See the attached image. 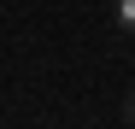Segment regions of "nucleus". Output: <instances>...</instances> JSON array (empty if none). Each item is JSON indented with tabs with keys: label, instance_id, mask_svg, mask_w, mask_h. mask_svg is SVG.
<instances>
[{
	"label": "nucleus",
	"instance_id": "nucleus-1",
	"mask_svg": "<svg viewBox=\"0 0 135 129\" xmlns=\"http://www.w3.org/2000/svg\"><path fill=\"white\" fill-rule=\"evenodd\" d=\"M112 12H118V29H129V35H135V0H118Z\"/></svg>",
	"mask_w": 135,
	"mask_h": 129
},
{
	"label": "nucleus",
	"instance_id": "nucleus-2",
	"mask_svg": "<svg viewBox=\"0 0 135 129\" xmlns=\"http://www.w3.org/2000/svg\"><path fill=\"white\" fill-rule=\"evenodd\" d=\"M129 117H135V88H129Z\"/></svg>",
	"mask_w": 135,
	"mask_h": 129
}]
</instances>
